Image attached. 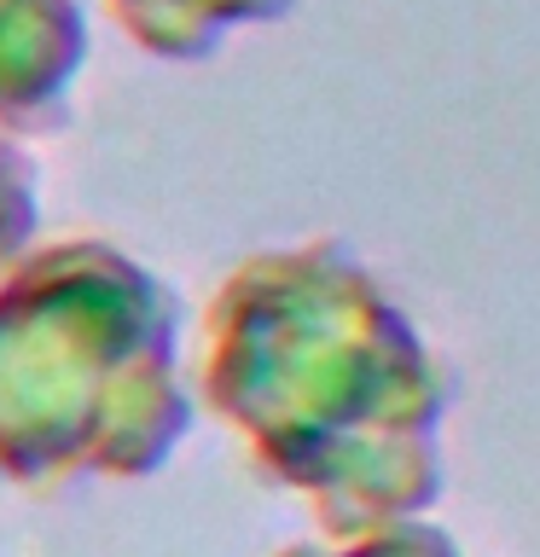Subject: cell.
<instances>
[{"instance_id":"1","label":"cell","mask_w":540,"mask_h":557,"mask_svg":"<svg viewBox=\"0 0 540 557\" xmlns=\"http://www.w3.org/2000/svg\"><path fill=\"white\" fill-rule=\"evenodd\" d=\"M204 400L331 540L442 499L447 366L343 238L250 256L209 302Z\"/></svg>"},{"instance_id":"2","label":"cell","mask_w":540,"mask_h":557,"mask_svg":"<svg viewBox=\"0 0 540 557\" xmlns=\"http://www.w3.org/2000/svg\"><path fill=\"white\" fill-rule=\"evenodd\" d=\"M192 430L181 302L99 238L0 273V476H151Z\"/></svg>"},{"instance_id":"3","label":"cell","mask_w":540,"mask_h":557,"mask_svg":"<svg viewBox=\"0 0 540 557\" xmlns=\"http://www.w3.org/2000/svg\"><path fill=\"white\" fill-rule=\"evenodd\" d=\"M87 64L82 0H0V134H41Z\"/></svg>"},{"instance_id":"4","label":"cell","mask_w":540,"mask_h":557,"mask_svg":"<svg viewBox=\"0 0 540 557\" xmlns=\"http://www.w3.org/2000/svg\"><path fill=\"white\" fill-rule=\"evenodd\" d=\"M105 7H111V17L134 35L139 52L192 64V59L221 52V41L233 29L285 17L296 0H105Z\"/></svg>"},{"instance_id":"5","label":"cell","mask_w":540,"mask_h":557,"mask_svg":"<svg viewBox=\"0 0 540 557\" xmlns=\"http://www.w3.org/2000/svg\"><path fill=\"white\" fill-rule=\"evenodd\" d=\"M35 221H41L35 163H29V151L12 146V134H0V273H7L17 256H29Z\"/></svg>"},{"instance_id":"6","label":"cell","mask_w":540,"mask_h":557,"mask_svg":"<svg viewBox=\"0 0 540 557\" xmlns=\"http://www.w3.org/2000/svg\"><path fill=\"white\" fill-rule=\"evenodd\" d=\"M279 557H459V546L442 529H430L425 517H413V522H390V529L355 534L343 546H291Z\"/></svg>"}]
</instances>
